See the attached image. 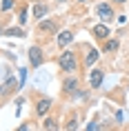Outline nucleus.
I'll return each mask as SVG.
<instances>
[{"label": "nucleus", "instance_id": "7", "mask_svg": "<svg viewBox=\"0 0 129 131\" xmlns=\"http://www.w3.org/2000/svg\"><path fill=\"white\" fill-rule=\"evenodd\" d=\"M56 42H58V47H60V49L69 47V45L74 42V31H69V29L58 31V34H56Z\"/></svg>", "mask_w": 129, "mask_h": 131}, {"label": "nucleus", "instance_id": "20", "mask_svg": "<svg viewBox=\"0 0 129 131\" xmlns=\"http://www.w3.org/2000/svg\"><path fill=\"white\" fill-rule=\"evenodd\" d=\"M76 2H87V0H76Z\"/></svg>", "mask_w": 129, "mask_h": 131}, {"label": "nucleus", "instance_id": "2", "mask_svg": "<svg viewBox=\"0 0 129 131\" xmlns=\"http://www.w3.org/2000/svg\"><path fill=\"white\" fill-rule=\"evenodd\" d=\"M96 16H98L102 22H111L116 18V9L111 7V2H100V5L96 7Z\"/></svg>", "mask_w": 129, "mask_h": 131}, {"label": "nucleus", "instance_id": "1", "mask_svg": "<svg viewBox=\"0 0 129 131\" xmlns=\"http://www.w3.org/2000/svg\"><path fill=\"white\" fill-rule=\"evenodd\" d=\"M78 53L74 49H65L60 56H58V67H60L65 73H76L78 71Z\"/></svg>", "mask_w": 129, "mask_h": 131}, {"label": "nucleus", "instance_id": "12", "mask_svg": "<svg viewBox=\"0 0 129 131\" xmlns=\"http://www.w3.org/2000/svg\"><path fill=\"white\" fill-rule=\"evenodd\" d=\"M47 11H49V7L45 5V2H36V7H34V18H36V20H42V18L47 16Z\"/></svg>", "mask_w": 129, "mask_h": 131}, {"label": "nucleus", "instance_id": "4", "mask_svg": "<svg viewBox=\"0 0 129 131\" xmlns=\"http://www.w3.org/2000/svg\"><path fill=\"white\" fill-rule=\"evenodd\" d=\"M78 89H80V80L76 76H69L62 80V91H65V96H74V93H78Z\"/></svg>", "mask_w": 129, "mask_h": 131}, {"label": "nucleus", "instance_id": "8", "mask_svg": "<svg viewBox=\"0 0 129 131\" xmlns=\"http://www.w3.org/2000/svg\"><path fill=\"white\" fill-rule=\"evenodd\" d=\"M102 78H105V73H102V69H91L89 71V87L91 89H100L102 87Z\"/></svg>", "mask_w": 129, "mask_h": 131}, {"label": "nucleus", "instance_id": "19", "mask_svg": "<svg viewBox=\"0 0 129 131\" xmlns=\"http://www.w3.org/2000/svg\"><path fill=\"white\" fill-rule=\"evenodd\" d=\"M111 2H114V5H125L127 0H111Z\"/></svg>", "mask_w": 129, "mask_h": 131}, {"label": "nucleus", "instance_id": "18", "mask_svg": "<svg viewBox=\"0 0 129 131\" xmlns=\"http://www.w3.org/2000/svg\"><path fill=\"white\" fill-rule=\"evenodd\" d=\"M76 127H78V118H71V120L65 124V129H76Z\"/></svg>", "mask_w": 129, "mask_h": 131}, {"label": "nucleus", "instance_id": "21", "mask_svg": "<svg viewBox=\"0 0 129 131\" xmlns=\"http://www.w3.org/2000/svg\"><path fill=\"white\" fill-rule=\"evenodd\" d=\"M34 2H42V0H34Z\"/></svg>", "mask_w": 129, "mask_h": 131}, {"label": "nucleus", "instance_id": "9", "mask_svg": "<svg viewBox=\"0 0 129 131\" xmlns=\"http://www.w3.org/2000/svg\"><path fill=\"white\" fill-rule=\"evenodd\" d=\"M16 89H18V82H16V78H7V82L0 87V96H11Z\"/></svg>", "mask_w": 129, "mask_h": 131}, {"label": "nucleus", "instance_id": "5", "mask_svg": "<svg viewBox=\"0 0 129 131\" xmlns=\"http://www.w3.org/2000/svg\"><path fill=\"white\" fill-rule=\"evenodd\" d=\"M29 62H31L34 69H38L42 62H45V53H42L40 47H31V49H29Z\"/></svg>", "mask_w": 129, "mask_h": 131}, {"label": "nucleus", "instance_id": "16", "mask_svg": "<svg viewBox=\"0 0 129 131\" xmlns=\"http://www.w3.org/2000/svg\"><path fill=\"white\" fill-rule=\"evenodd\" d=\"M18 25H20V27H25V25H27V7L20 9V14H18Z\"/></svg>", "mask_w": 129, "mask_h": 131}, {"label": "nucleus", "instance_id": "14", "mask_svg": "<svg viewBox=\"0 0 129 131\" xmlns=\"http://www.w3.org/2000/svg\"><path fill=\"white\" fill-rule=\"evenodd\" d=\"M102 51H107V53H114V51H118V40H105V47H102Z\"/></svg>", "mask_w": 129, "mask_h": 131}, {"label": "nucleus", "instance_id": "10", "mask_svg": "<svg viewBox=\"0 0 129 131\" xmlns=\"http://www.w3.org/2000/svg\"><path fill=\"white\" fill-rule=\"evenodd\" d=\"M49 109H51V100H49V98H40V100L36 102V113H38V116H47Z\"/></svg>", "mask_w": 129, "mask_h": 131}, {"label": "nucleus", "instance_id": "11", "mask_svg": "<svg viewBox=\"0 0 129 131\" xmlns=\"http://www.w3.org/2000/svg\"><path fill=\"white\" fill-rule=\"evenodd\" d=\"M98 56H100V51H98V49H89V51H87V56H85V67H87V69L96 64Z\"/></svg>", "mask_w": 129, "mask_h": 131}, {"label": "nucleus", "instance_id": "17", "mask_svg": "<svg viewBox=\"0 0 129 131\" xmlns=\"http://www.w3.org/2000/svg\"><path fill=\"white\" fill-rule=\"evenodd\" d=\"M11 7H14V0H2V5H0V9H2V11H9Z\"/></svg>", "mask_w": 129, "mask_h": 131}, {"label": "nucleus", "instance_id": "13", "mask_svg": "<svg viewBox=\"0 0 129 131\" xmlns=\"http://www.w3.org/2000/svg\"><path fill=\"white\" fill-rule=\"evenodd\" d=\"M60 124H58V120L56 118H47L45 122H42V129H47V131H54V129H58Z\"/></svg>", "mask_w": 129, "mask_h": 131}, {"label": "nucleus", "instance_id": "6", "mask_svg": "<svg viewBox=\"0 0 129 131\" xmlns=\"http://www.w3.org/2000/svg\"><path fill=\"white\" fill-rule=\"evenodd\" d=\"M91 34H94L96 40H107L109 36H111V29L107 27V22H100V25H94V29H91Z\"/></svg>", "mask_w": 129, "mask_h": 131}, {"label": "nucleus", "instance_id": "3", "mask_svg": "<svg viewBox=\"0 0 129 131\" xmlns=\"http://www.w3.org/2000/svg\"><path fill=\"white\" fill-rule=\"evenodd\" d=\"M36 31H38V34H45V36H54V34H58V22H56V20H47V18H42V20H38V27H36Z\"/></svg>", "mask_w": 129, "mask_h": 131}, {"label": "nucleus", "instance_id": "15", "mask_svg": "<svg viewBox=\"0 0 129 131\" xmlns=\"http://www.w3.org/2000/svg\"><path fill=\"white\" fill-rule=\"evenodd\" d=\"M2 34L5 36H14V38H25V31H22V29H5V31H2Z\"/></svg>", "mask_w": 129, "mask_h": 131}]
</instances>
